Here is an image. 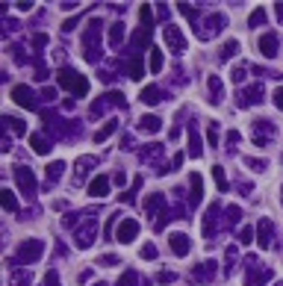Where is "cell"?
<instances>
[{"mask_svg":"<svg viewBox=\"0 0 283 286\" xmlns=\"http://www.w3.org/2000/svg\"><path fill=\"white\" fill-rule=\"evenodd\" d=\"M100 266H118V257L115 254H106V257H100Z\"/></svg>","mask_w":283,"mask_h":286,"instance_id":"cell-48","label":"cell"},{"mask_svg":"<svg viewBox=\"0 0 283 286\" xmlns=\"http://www.w3.org/2000/svg\"><path fill=\"white\" fill-rule=\"evenodd\" d=\"M230 80L239 86V83H245V65H236L233 71H230Z\"/></svg>","mask_w":283,"mask_h":286,"instance_id":"cell-37","label":"cell"},{"mask_svg":"<svg viewBox=\"0 0 283 286\" xmlns=\"http://www.w3.org/2000/svg\"><path fill=\"white\" fill-rule=\"evenodd\" d=\"M45 171H47V183L53 186V183L59 180V177H62V171H65V162H53V165H47Z\"/></svg>","mask_w":283,"mask_h":286,"instance_id":"cell-25","label":"cell"},{"mask_svg":"<svg viewBox=\"0 0 283 286\" xmlns=\"http://www.w3.org/2000/svg\"><path fill=\"white\" fill-rule=\"evenodd\" d=\"M248 24H251V27L266 24V9H254V12H251V18H248Z\"/></svg>","mask_w":283,"mask_h":286,"instance_id":"cell-36","label":"cell"},{"mask_svg":"<svg viewBox=\"0 0 283 286\" xmlns=\"http://www.w3.org/2000/svg\"><path fill=\"white\" fill-rule=\"evenodd\" d=\"M274 106H277V110H283V86L274 89Z\"/></svg>","mask_w":283,"mask_h":286,"instance_id":"cell-47","label":"cell"},{"mask_svg":"<svg viewBox=\"0 0 283 286\" xmlns=\"http://www.w3.org/2000/svg\"><path fill=\"white\" fill-rule=\"evenodd\" d=\"M3 209L6 212H18V201H15V192L3 189Z\"/></svg>","mask_w":283,"mask_h":286,"instance_id":"cell-30","label":"cell"},{"mask_svg":"<svg viewBox=\"0 0 283 286\" xmlns=\"http://www.w3.org/2000/svg\"><path fill=\"white\" fill-rule=\"evenodd\" d=\"M15 6H18V12H30L32 9V3H15Z\"/></svg>","mask_w":283,"mask_h":286,"instance_id":"cell-55","label":"cell"},{"mask_svg":"<svg viewBox=\"0 0 283 286\" xmlns=\"http://www.w3.org/2000/svg\"><path fill=\"white\" fill-rule=\"evenodd\" d=\"M201 174H192V195H189V204H192V209L201 204Z\"/></svg>","mask_w":283,"mask_h":286,"instance_id":"cell-22","label":"cell"},{"mask_svg":"<svg viewBox=\"0 0 283 286\" xmlns=\"http://www.w3.org/2000/svg\"><path fill=\"white\" fill-rule=\"evenodd\" d=\"M139 21H142V27H145V30H151V21H154V9H151V6H142V9H139Z\"/></svg>","mask_w":283,"mask_h":286,"instance_id":"cell-32","label":"cell"},{"mask_svg":"<svg viewBox=\"0 0 283 286\" xmlns=\"http://www.w3.org/2000/svg\"><path fill=\"white\" fill-rule=\"evenodd\" d=\"M268 139H274V124L271 121H254V142L257 145H263V142H268Z\"/></svg>","mask_w":283,"mask_h":286,"instance_id":"cell-10","label":"cell"},{"mask_svg":"<svg viewBox=\"0 0 283 286\" xmlns=\"http://www.w3.org/2000/svg\"><path fill=\"white\" fill-rule=\"evenodd\" d=\"M92 286H106V283H92Z\"/></svg>","mask_w":283,"mask_h":286,"instance_id":"cell-57","label":"cell"},{"mask_svg":"<svg viewBox=\"0 0 283 286\" xmlns=\"http://www.w3.org/2000/svg\"><path fill=\"white\" fill-rule=\"evenodd\" d=\"M162 154V145L159 142H154V145H145V151H142V159H157Z\"/></svg>","mask_w":283,"mask_h":286,"instance_id":"cell-31","label":"cell"},{"mask_svg":"<svg viewBox=\"0 0 283 286\" xmlns=\"http://www.w3.org/2000/svg\"><path fill=\"white\" fill-rule=\"evenodd\" d=\"M30 145H32V151H35V154H47V151H50L47 139H45L42 133H32V136H30Z\"/></svg>","mask_w":283,"mask_h":286,"instance_id":"cell-21","label":"cell"},{"mask_svg":"<svg viewBox=\"0 0 283 286\" xmlns=\"http://www.w3.org/2000/svg\"><path fill=\"white\" fill-rule=\"evenodd\" d=\"M112 180H115V183H118V186H124V180H127V177H124V171H118V174H115V177H112Z\"/></svg>","mask_w":283,"mask_h":286,"instance_id":"cell-54","label":"cell"},{"mask_svg":"<svg viewBox=\"0 0 283 286\" xmlns=\"http://www.w3.org/2000/svg\"><path fill=\"white\" fill-rule=\"evenodd\" d=\"M89 195H92V198H106V195H110V177H106V174H97L94 180L89 183Z\"/></svg>","mask_w":283,"mask_h":286,"instance_id":"cell-11","label":"cell"},{"mask_svg":"<svg viewBox=\"0 0 283 286\" xmlns=\"http://www.w3.org/2000/svg\"><path fill=\"white\" fill-rule=\"evenodd\" d=\"M236 50H239V42H227V45L221 48V59H230Z\"/></svg>","mask_w":283,"mask_h":286,"instance_id":"cell-38","label":"cell"},{"mask_svg":"<svg viewBox=\"0 0 283 286\" xmlns=\"http://www.w3.org/2000/svg\"><path fill=\"white\" fill-rule=\"evenodd\" d=\"M206 139H209V145H219V127H216V124H209Z\"/></svg>","mask_w":283,"mask_h":286,"instance_id":"cell-43","label":"cell"},{"mask_svg":"<svg viewBox=\"0 0 283 286\" xmlns=\"http://www.w3.org/2000/svg\"><path fill=\"white\" fill-rule=\"evenodd\" d=\"M212 180H216L219 192H227V177H224V168L221 165H212Z\"/></svg>","mask_w":283,"mask_h":286,"instance_id":"cell-24","label":"cell"},{"mask_svg":"<svg viewBox=\"0 0 283 286\" xmlns=\"http://www.w3.org/2000/svg\"><path fill=\"white\" fill-rule=\"evenodd\" d=\"M142 260H157V245H145V248H142Z\"/></svg>","mask_w":283,"mask_h":286,"instance_id":"cell-42","label":"cell"},{"mask_svg":"<svg viewBox=\"0 0 283 286\" xmlns=\"http://www.w3.org/2000/svg\"><path fill=\"white\" fill-rule=\"evenodd\" d=\"M106 106H124V95H121V92H110L106 97H100V103L92 106V115H100Z\"/></svg>","mask_w":283,"mask_h":286,"instance_id":"cell-9","label":"cell"},{"mask_svg":"<svg viewBox=\"0 0 283 286\" xmlns=\"http://www.w3.org/2000/svg\"><path fill=\"white\" fill-rule=\"evenodd\" d=\"M159 127H162V121L157 115H145V118L139 121V130L142 133H159Z\"/></svg>","mask_w":283,"mask_h":286,"instance_id":"cell-18","label":"cell"},{"mask_svg":"<svg viewBox=\"0 0 283 286\" xmlns=\"http://www.w3.org/2000/svg\"><path fill=\"white\" fill-rule=\"evenodd\" d=\"M209 95H212V103H219L221 100V95H224V86H221V80L219 77H209Z\"/></svg>","mask_w":283,"mask_h":286,"instance_id":"cell-23","label":"cell"},{"mask_svg":"<svg viewBox=\"0 0 283 286\" xmlns=\"http://www.w3.org/2000/svg\"><path fill=\"white\" fill-rule=\"evenodd\" d=\"M15 183L24 195H35V174L27 168V165H18L15 168Z\"/></svg>","mask_w":283,"mask_h":286,"instance_id":"cell-4","label":"cell"},{"mask_svg":"<svg viewBox=\"0 0 283 286\" xmlns=\"http://www.w3.org/2000/svg\"><path fill=\"white\" fill-rule=\"evenodd\" d=\"M245 165H248V168H257V171H266V159H251V157H248Z\"/></svg>","mask_w":283,"mask_h":286,"instance_id":"cell-44","label":"cell"},{"mask_svg":"<svg viewBox=\"0 0 283 286\" xmlns=\"http://www.w3.org/2000/svg\"><path fill=\"white\" fill-rule=\"evenodd\" d=\"M115 130H118V121H115V118H110V121H106V124L94 133V142H106V139H110Z\"/></svg>","mask_w":283,"mask_h":286,"instance_id":"cell-19","label":"cell"},{"mask_svg":"<svg viewBox=\"0 0 283 286\" xmlns=\"http://www.w3.org/2000/svg\"><path fill=\"white\" fill-rule=\"evenodd\" d=\"M59 86L65 92H71L74 97H86L89 95V80L74 68H59Z\"/></svg>","mask_w":283,"mask_h":286,"instance_id":"cell-2","label":"cell"},{"mask_svg":"<svg viewBox=\"0 0 283 286\" xmlns=\"http://www.w3.org/2000/svg\"><path fill=\"white\" fill-rule=\"evenodd\" d=\"M271 280V271H260V274H251L248 277V286H263V283H268Z\"/></svg>","mask_w":283,"mask_h":286,"instance_id":"cell-33","label":"cell"},{"mask_svg":"<svg viewBox=\"0 0 283 286\" xmlns=\"http://www.w3.org/2000/svg\"><path fill=\"white\" fill-rule=\"evenodd\" d=\"M3 124H6V127H9V133H15V136H24V133H27L24 121H18V118H12V115H6V118H3Z\"/></svg>","mask_w":283,"mask_h":286,"instance_id":"cell-26","label":"cell"},{"mask_svg":"<svg viewBox=\"0 0 283 286\" xmlns=\"http://www.w3.org/2000/svg\"><path fill=\"white\" fill-rule=\"evenodd\" d=\"M239 239H242V245H248V242H251V239H254V230H251V227H242V233H239Z\"/></svg>","mask_w":283,"mask_h":286,"instance_id":"cell-45","label":"cell"},{"mask_svg":"<svg viewBox=\"0 0 283 286\" xmlns=\"http://www.w3.org/2000/svg\"><path fill=\"white\" fill-rule=\"evenodd\" d=\"M162 35H165V45H168L171 53H183V50H186V39H183V32L177 30V27L168 24V27L162 30Z\"/></svg>","mask_w":283,"mask_h":286,"instance_id":"cell-5","label":"cell"},{"mask_svg":"<svg viewBox=\"0 0 283 286\" xmlns=\"http://www.w3.org/2000/svg\"><path fill=\"white\" fill-rule=\"evenodd\" d=\"M162 204H165V198H162V195H151V198L145 201V212H148V216H154V212H157Z\"/></svg>","mask_w":283,"mask_h":286,"instance_id":"cell-28","label":"cell"},{"mask_svg":"<svg viewBox=\"0 0 283 286\" xmlns=\"http://www.w3.org/2000/svg\"><path fill=\"white\" fill-rule=\"evenodd\" d=\"M45 42H47V35H35V39H32V45H35V48H42Z\"/></svg>","mask_w":283,"mask_h":286,"instance_id":"cell-53","label":"cell"},{"mask_svg":"<svg viewBox=\"0 0 283 286\" xmlns=\"http://www.w3.org/2000/svg\"><path fill=\"white\" fill-rule=\"evenodd\" d=\"M263 97V86H248L245 95H242V106H251V103H260Z\"/></svg>","mask_w":283,"mask_h":286,"instance_id":"cell-17","label":"cell"},{"mask_svg":"<svg viewBox=\"0 0 283 286\" xmlns=\"http://www.w3.org/2000/svg\"><path fill=\"white\" fill-rule=\"evenodd\" d=\"M12 100L18 106H27V110H35V92L27 89V86H15L12 89Z\"/></svg>","mask_w":283,"mask_h":286,"instance_id":"cell-8","label":"cell"},{"mask_svg":"<svg viewBox=\"0 0 283 286\" xmlns=\"http://www.w3.org/2000/svg\"><path fill=\"white\" fill-rule=\"evenodd\" d=\"M42 97H45V100H56V89H50V86L42 89Z\"/></svg>","mask_w":283,"mask_h":286,"instance_id":"cell-51","label":"cell"},{"mask_svg":"<svg viewBox=\"0 0 283 286\" xmlns=\"http://www.w3.org/2000/svg\"><path fill=\"white\" fill-rule=\"evenodd\" d=\"M239 139H242V136H239V130H230V133H227V148H230V151H233V145H236Z\"/></svg>","mask_w":283,"mask_h":286,"instance_id":"cell-46","label":"cell"},{"mask_svg":"<svg viewBox=\"0 0 283 286\" xmlns=\"http://www.w3.org/2000/svg\"><path fill=\"white\" fill-rule=\"evenodd\" d=\"M139 100H142V103H148V106H154V103L162 100V92H159L157 86H145V89H142V95H139Z\"/></svg>","mask_w":283,"mask_h":286,"instance_id":"cell-13","label":"cell"},{"mask_svg":"<svg viewBox=\"0 0 283 286\" xmlns=\"http://www.w3.org/2000/svg\"><path fill=\"white\" fill-rule=\"evenodd\" d=\"M45 286H59V274H56V271H50V274L45 277Z\"/></svg>","mask_w":283,"mask_h":286,"instance_id":"cell-50","label":"cell"},{"mask_svg":"<svg viewBox=\"0 0 283 286\" xmlns=\"http://www.w3.org/2000/svg\"><path fill=\"white\" fill-rule=\"evenodd\" d=\"M206 27H209V30L224 27V18H221V15H209V18H206ZM216 32H219V30H216Z\"/></svg>","mask_w":283,"mask_h":286,"instance_id":"cell-41","label":"cell"},{"mask_svg":"<svg viewBox=\"0 0 283 286\" xmlns=\"http://www.w3.org/2000/svg\"><path fill=\"white\" fill-rule=\"evenodd\" d=\"M189 154H192L195 159L204 154V148H201V136H198V130H195V127H189Z\"/></svg>","mask_w":283,"mask_h":286,"instance_id":"cell-20","label":"cell"},{"mask_svg":"<svg viewBox=\"0 0 283 286\" xmlns=\"http://www.w3.org/2000/svg\"><path fill=\"white\" fill-rule=\"evenodd\" d=\"M257 233H260V242H257V245H260V248H268V245H271V222L263 219V222L257 224Z\"/></svg>","mask_w":283,"mask_h":286,"instance_id":"cell-14","label":"cell"},{"mask_svg":"<svg viewBox=\"0 0 283 286\" xmlns=\"http://www.w3.org/2000/svg\"><path fill=\"white\" fill-rule=\"evenodd\" d=\"M124 24L121 21H115L112 27H110V48H121V42H124Z\"/></svg>","mask_w":283,"mask_h":286,"instance_id":"cell-16","label":"cell"},{"mask_svg":"<svg viewBox=\"0 0 283 286\" xmlns=\"http://www.w3.org/2000/svg\"><path fill=\"white\" fill-rule=\"evenodd\" d=\"M180 165H183V154H177V157L171 159V168H180Z\"/></svg>","mask_w":283,"mask_h":286,"instance_id":"cell-52","label":"cell"},{"mask_svg":"<svg viewBox=\"0 0 283 286\" xmlns=\"http://www.w3.org/2000/svg\"><path fill=\"white\" fill-rule=\"evenodd\" d=\"M168 245H171V251H174L177 257H186V254L192 251V242H189L186 233H171V236H168Z\"/></svg>","mask_w":283,"mask_h":286,"instance_id":"cell-7","label":"cell"},{"mask_svg":"<svg viewBox=\"0 0 283 286\" xmlns=\"http://www.w3.org/2000/svg\"><path fill=\"white\" fill-rule=\"evenodd\" d=\"M42 254H45V242H42V239H27V242L18 248V257H15V260L30 266V263H35V260H39Z\"/></svg>","mask_w":283,"mask_h":286,"instance_id":"cell-3","label":"cell"},{"mask_svg":"<svg viewBox=\"0 0 283 286\" xmlns=\"http://www.w3.org/2000/svg\"><path fill=\"white\" fill-rule=\"evenodd\" d=\"M177 9H180V12H183L189 21H195V18H198V9H192L189 3H177Z\"/></svg>","mask_w":283,"mask_h":286,"instance_id":"cell-39","label":"cell"},{"mask_svg":"<svg viewBox=\"0 0 283 286\" xmlns=\"http://www.w3.org/2000/svg\"><path fill=\"white\" fill-rule=\"evenodd\" d=\"M127 74H130V80H142V77H145V62H142V56H133L130 59Z\"/></svg>","mask_w":283,"mask_h":286,"instance_id":"cell-15","label":"cell"},{"mask_svg":"<svg viewBox=\"0 0 283 286\" xmlns=\"http://www.w3.org/2000/svg\"><path fill=\"white\" fill-rule=\"evenodd\" d=\"M148 68H151V74H159L162 71V50H151V62H148Z\"/></svg>","mask_w":283,"mask_h":286,"instance_id":"cell-27","label":"cell"},{"mask_svg":"<svg viewBox=\"0 0 283 286\" xmlns=\"http://www.w3.org/2000/svg\"><path fill=\"white\" fill-rule=\"evenodd\" d=\"M212 271H216V269H212V263H204L201 269H195V277H198V280H209Z\"/></svg>","mask_w":283,"mask_h":286,"instance_id":"cell-34","label":"cell"},{"mask_svg":"<svg viewBox=\"0 0 283 286\" xmlns=\"http://www.w3.org/2000/svg\"><path fill=\"white\" fill-rule=\"evenodd\" d=\"M100 30H103V21L92 18L89 30L83 32V56H86V62H97L100 59Z\"/></svg>","mask_w":283,"mask_h":286,"instance_id":"cell-1","label":"cell"},{"mask_svg":"<svg viewBox=\"0 0 283 286\" xmlns=\"http://www.w3.org/2000/svg\"><path fill=\"white\" fill-rule=\"evenodd\" d=\"M274 6H277V18L283 21V3H274Z\"/></svg>","mask_w":283,"mask_h":286,"instance_id":"cell-56","label":"cell"},{"mask_svg":"<svg viewBox=\"0 0 283 286\" xmlns=\"http://www.w3.org/2000/svg\"><path fill=\"white\" fill-rule=\"evenodd\" d=\"M118 286H139V274L136 271H124L121 280H118Z\"/></svg>","mask_w":283,"mask_h":286,"instance_id":"cell-35","label":"cell"},{"mask_svg":"<svg viewBox=\"0 0 283 286\" xmlns=\"http://www.w3.org/2000/svg\"><path fill=\"white\" fill-rule=\"evenodd\" d=\"M260 53L266 59H274L277 56V32H266L263 39H260Z\"/></svg>","mask_w":283,"mask_h":286,"instance_id":"cell-12","label":"cell"},{"mask_svg":"<svg viewBox=\"0 0 283 286\" xmlns=\"http://www.w3.org/2000/svg\"><path fill=\"white\" fill-rule=\"evenodd\" d=\"M148 42H151V30H145V27H142V30L136 32V39H133V48L139 50V48H145Z\"/></svg>","mask_w":283,"mask_h":286,"instance_id":"cell-29","label":"cell"},{"mask_svg":"<svg viewBox=\"0 0 283 286\" xmlns=\"http://www.w3.org/2000/svg\"><path fill=\"white\" fill-rule=\"evenodd\" d=\"M157 280H159V283H174V274H171V271H159Z\"/></svg>","mask_w":283,"mask_h":286,"instance_id":"cell-49","label":"cell"},{"mask_svg":"<svg viewBox=\"0 0 283 286\" xmlns=\"http://www.w3.org/2000/svg\"><path fill=\"white\" fill-rule=\"evenodd\" d=\"M139 236V222L136 219H121V224H118V230H115V239L121 242V245H127V242H133Z\"/></svg>","mask_w":283,"mask_h":286,"instance_id":"cell-6","label":"cell"},{"mask_svg":"<svg viewBox=\"0 0 283 286\" xmlns=\"http://www.w3.org/2000/svg\"><path fill=\"white\" fill-rule=\"evenodd\" d=\"M12 286H30V271H21L12 277Z\"/></svg>","mask_w":283,"mask_h":286,"instance_id":"cell-40","label":"cell"}]
</instances>
